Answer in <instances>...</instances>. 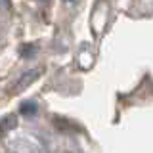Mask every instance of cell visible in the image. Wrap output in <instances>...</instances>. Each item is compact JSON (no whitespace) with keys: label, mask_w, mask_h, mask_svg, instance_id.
Here are the masks:
<instances>
[{"label":"cell","mask_w":153,"mask_h":153,"mask_svg":"<svg viewBox=\"0 0 153 153\" xmlns=\"http://www.w3.org/2000/svg\"><path fill=\"white\" fill-rule=\"evenodd\" d=\"M21 111L25 115H35L36 113V103L35 102H25L21 105Z\"/></svg>","instance_id":"cell-1"}]
</instances>
